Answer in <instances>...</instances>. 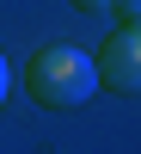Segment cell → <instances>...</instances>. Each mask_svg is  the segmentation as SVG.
<instances>
[{"label": "cell", "instance_id": "6da1fadb", "mask_svg": "<svg viewBox=\"0 0 141 154\" xmlns=\"http://www.w3.org/2000/svg\"><path fill=\"white\" fill-rule=\"evenodd\" d=\"M25 93H31L37 105H49V111H74V105H86V99L98 93V68H92V56L74 49V43H43L25 62Z\"/></svg>", "mask_w": 141, "mask_h": 154}, {"label": "cell", "instance_id": "7a4b0ae2", "mask_svg": "<svg viewBox=\"0 0 141 154\" xmlns=\"http://www.w3.org/2000/svg\"><path fill=\"white\" fill-rule=\"evenodd\" d=\"M92 68H98V86L110 93H141V25H117L92 56Z\"/></svg>", "mask_w": 141, "mask_h": 154}, {"label": "cell", "instance_id": "3957f363", "mask_svg": "<svg viewBox=\"0 0 141 154\" xmlns=\"http://www.w3.org/2000/svg\"><path fill=\"white\" fill-rule=\"evenodd\" d=\"M104 12H117V25H141V0H110Z\"/></svg>", "mask_w": 141, "mask_h": 154}, {"label": "cell", "instance_id": "277c9868", "mask_svg": "<svg viewBox=\"0 0 141 154\" xmlns=\"http://www.w3.org/2000/svg\"><path fill=\"white\" fill-rule=\"evenodd\" d=\"M6 93H12V68H6V56H0V105H6Z\"/></svg>", "mask_w": 141, "mask_h": 154}, {"label": "cell", "instance_id": "5b68a950", "mask_svg": "<svg viewBox=\"0 0 141 154\" xmlns=\"http://www.w3.org/2000/svg\"><path fill=\"white\" fill-rule=\"evenodd\" d=\"M68 6H80V12H104L110 0H68Z\"/></svg>", "mask_w": 141, "mask_h": 154}]
</instances>
